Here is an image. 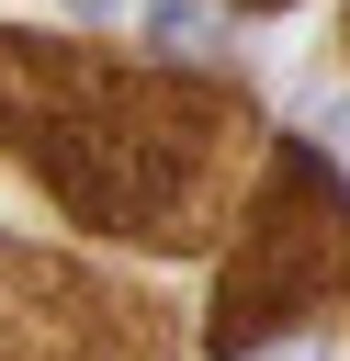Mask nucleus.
Here are the masks:
<instances>
[{
	"label": "nucleus",
	"instance_id": "6",
	"mask_svg": "<svg viewBox=\"0 0 350 361\" xmlns=\"http://www.w3.org/2000/svg\"><path fill=\"white\" fill-rule=\"evenodd\" d=\"M237 11H282V0H237Z\"/></svg>",
	"mask_w": 350,
	"mask_h": 361
},
{
	"label": "nucleus",
	"instance_id": "2",
	"mask_svg": "<svg viewBox=\"0 0 350 361\" xmlns=\"http://www.w3.org/2000/svg\"><path fill=\"white\" fill-rule=\"evenodd\" d=\"M350 282V192L339 158L282 135L260 147V180L237 203V237L215 259V305H203V350L215 361H260L282 327H305L316 305H339Z\"/></svg>",
	"mask_w": 350,
	"mask_h": 361
},
{
	"label": "nucleus",
	"instance_id": "8",
	"mask_svg": "<svg viewBox=\"0 0 350 361\" xmlns=\"http://www.w3.org/2000/svg\"><path fill=\"white\" fill-rule=\"evenodd\" d=\"M339 45H350V23H339Z\"/></svg>",
	"mask_w": 350,
	"mask_h": 361
},
{
	"label": "nucleus",
	"instance_id": "7",
	"mask_svg": "<svg viewBox=\"0 0 350 361\" xmlns=\"http://www.w3.org/2000/svg\"><path fill=\"white\" fill-rule=\"evenodd\" d=\"M339 316H350V282H339Z\"/></svg>",
	"mask_w": 350,
	"mask_h": 361
},
{
	"label": "nucleus",
	"instance_id": "1",
	"mask_svg": "<svg viewBox=\"0 0 350 361\" xmlns=\"http://www.w3.org/2000/svg\"><path fill=\"white\" fill-rule=\"evenodd\" d=\"M260 147V102L181 56H102L0 23V158L113 248H203Z\"/></svg>",
	"mask_w": 350,
	"mask_h": 361
},
{
	"label": "nucleus",
	"instance_id": "3",
	"mask_svg": "<svg viewBox=\"0 0 350 361\" xmlns=\"http://www.w3.org/2000/svg\"><path fill=\"white\" fill-rule=\"evenodd\" d=\"M0 361H169V305L90 259L0 237Z\"/></svg>",
	"mask_w": 350,
	"mask_h": 361
},
{
	"label": "nucleus",
	"instance_id": "4",
	"mask_svg": "<svg viewBox=\"0 0 350 361\" xmlns=\"http://www.w3.org/2000/svg\"><path fill=\"white\" fill-rule=\"evenodd\" d=\"M158 34L169 45H215V0H158Z\"/></svg>",
	"mask_w": 350,
	"mask_h": 361
},
{
	"label": "nucleus",
	"instance_id": "5",
	"mask_svg": "<svg viewBox=\"0 0 350 361\" xmlns=\"http://www.w3.org/2000/svg\"><path fill=\"white\" fill-rule=\"evenodd\" d=\"M68 11H124V0H68Z\"/></svg>",
	"mask_w": 350,
	"mask_h": 361
}]
</instances>
